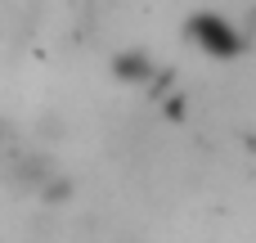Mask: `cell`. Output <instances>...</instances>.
<instances>
[{"label": "cell", "mask_w": 256, "mask_h": 243, "mask_svg": "<svg viewBox=\"0 0 256 243\" xmlns=\"http://www.w3.org/2000/svg\"><path fill=\"white\" fill-rule=\"evenodd\" d=\"M184 36H189L207 59H238V54H248V32H243L238 23H230L225 14H212V9L194 14V18L184 23Z\"/></svg>", "instance_id": "6da1fadb"}, {"label": "cell", "mask_w": 256, "mask_h": 243, "mask_svg": "<svg viewBox=\"0 0 256 243\" xmlns=\"http://www.w3.org/2000/svg\"><path fill=\"white\" fill-rule=\"evenodd\" d=\"M108 72L122 86H144L153 95H166V86H171V68H158V59L148 50H122V54H112Z\"/></svg>", "instance_id": "7a4b0ae2"}, {"label": "cell", "mask_w": 256, "mask_h": 243, "mask_svg": "<svg viewBox=\"0 0 256 243\" xmlns=\"http://www.w3.org/2000/svg\"><path fill=\"white\" fill-rule=\"evenodd\" d=\"M0 176L9 180V189H18V194H32V198H40V189L58 176V167L45 158V153H9L4 162H0Z\"/></svg>", "instance_id": "3957f363"}, {"label": "cell", "mask_w": 256, "mask_h": 243, "mask_svg": "<svg viewBox=\"0 0 256 243\" xmlns=\"http://www.w3.org/2000/svg\"><path fill=\"white\" fill-rule=\"evenodd\" d=\"M72 194H76V180L58 171V176H54V180H50V185L40 189V203H50V207H63V203H68Z\"/></svg>", "instance_id": "277c9868"}, {"label": "cell", "mask_w": 256, "mask_h": 243, "mask_svg": "<svg viewBox=\"0 0 256 243\" xmlns=\"http://www.w3.org/2000/svg\"><path fill=\"white\" fill-rule=\"evenodd\" d=\"M162 108H166V117H171V122H180V117L189 113V99L176 90V95H166V104H162Z\"/></svg>", "instance_id": "5b68a950"}]
</instances>
